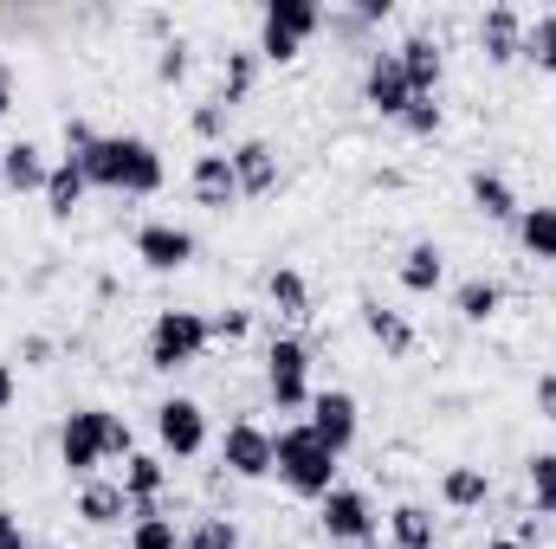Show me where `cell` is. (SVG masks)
<instances>
[{
    "instance_id": "1",
    "label": "cell",
    "mask_w": 556,
    "mask_h": 549,
    "mask_svg": "<svg viewBox=\"0 0 556 549\" xmlns=\"http://www.w3.org/2000/svg\"><path fill=\"white\" fill-rule=\"evenodd\" d=\"M72 162L85 168L91 188H111V194H155L162 175H168L155 142H142V137H91Z\"/></svg>"
},
{
    "instance_id": "2",
    "label": "cell",
    "mask_w": 556,
    "mask_h": 549,
    "mask_svg": "<svg viewBox=\"0 0 556 549\" xmlns=\"http://www.w3.org/2000/svg\"><path fill=\"white\" fill-rule=\"evenodd\" d=\"M273 472L298 491V498H317V505L337 491V452H330L311 426H285V433H278L273 439Z\"/></svg>"
},
{
    "instance_id": "3",
    "label": "cell",
    "mask_w": 556,
    "mask_h": 549,
    "mask_svg": "<svg viewBox=\"0 0 556 549\" xmlns=\"http://www.w3.org/2000/svg\"><path fill=\"white\" fill-rule=\"evenodd\" d=\"M207 343H214V330H207V317H201V310H162V317L149 323V369L175 375V369L201 362V356H207Z\"/></svg>"
},
{
    "instance_id": "4",
    "label": "cell",
    "mask_w": 556,
    "mask_h": 549,
    "mask_svg": "<svg viewBox=\"0 0 556 549\" xmlns=\"http://www.w3.org/2000/svg\"><path fill=\"white\" fill-rule=\"evenodd\" d=\"M111 433H117V413L111 408L65 413V426H59V465H65L72 478H91V472L111 459Z\"/></svg>"
},
{
    "instance_id": "5",
    "label": "cell",
    "mask_w": 556,
    "mask_h": 549,
    "mask_svg": "<svg viewBox=\"0 0 556 549\" xmlns=\"http://www.w3.org/2000/svg\"><path fill=\"white\" fill-rule=\"evenodd\" d=\"M266 388H273V401L285 413L311 408V349L298 336H273V349H266Z\"/></svg>"
},
{
    "instance_id": "6",
    "label": "cell",
    "mask_w": 556,
    "mask_h": 549,
    "mask_svg": "<svg viewBox=\"0 0 556 549\" xmlns=\"http://www.w3.org/2000/svg\"><path fill=\"white\" fill-rule=\"evenodd\" d=\"M317 524H324V537H330V544H356V549H369V537H376V505H369L363 491L337 485V491L324 498Z\"/></svg>"
},
{
    "instance_id": "7",
    "label": "cell",
    "mask_w": 556,
    "mask_h": 549,
    "mask_svg": "<svg viewBox=\"0 0 556 549\" xmlns=\"http://www.w3.org/2000/svg\"><path fill=\"white\" fill-rule=\"evenodd\" d=\"M363 104L376 111V117H408V104H415V91H408V72H402V59L395 52H369V72H363Z\"/></svg>"
},
{
    "instance_id": "8",
    "label": "cell",
    "mask_w": 556,
    "mask_h": 549,
    "mask_svg": "<svg viewBox=\"0 0 556 549\" xmlns=\"http://www.w3.org/2000/svg\"><path fill=\"white\" fill-rule=\"evenodd\" d=\"M155 439H162V452H175V459H194V452L207 446V413H201V401H188V395H168V401L155 408Z\"/></svg>"
},
{
    "instance_id": "9",
    "label": "cell",
    "mask_w": 556,
    "mask_h": 549,
    "mask_svg": "<svg viewBox=\"0 0 556 549\" xmlns=\"http://www.w3.org/2000/svg\"><path fill=\"white\" fill-rule=\"evenodd\" d=\"M337 459L350 452V439H356V426H363V413H356V395L350 388H324V395H311V420H304Z\"/></svg>"
},
{
    "instance_id": "10",
    "label": "cell",
    "mask_w": 556,
    "mask_h": 549,
    "mask_svg": "<svg viewBox=\"0 0 556 549\" xmlns=\"http://www.w3.org/2000/svg\"><path fill=\"white\" fill-rule=\"evenodd\" d=\"M220 465H227L233 478H266V472H273V433L253 426V420H233L227 439H220Z\"/></svg>"
},
{
    "instance_id": "11",
    "label": "cell",
    "mask_w": 556,
    "mask_h": 549,
    "mask_svg": "<svg viewBox=\"0 0 556 549\" xmlns=\"http://www.w3.org/2000/svg\"><path fill=\"white\" fill-rule=\"evenodd\" d=\"M137 259L149 272H181L194 259V233L175 220H149V227H137Z\"/></svg>"
},
{
    "instance_id": "12",
    "label": "cell",
    "mask_w": 556,
    "mask_h": 549,
    "mask_svg": "<svg viewBox=\"0 0 556 549\" xmlns=\"http://www.w3.org/2000/svg\"><path fill=\"white\" fill-rule=\"evenodd\" d=\"M188 188H194V201H201L207 214H227V207L240 201V181H233V162H227V149H207V155H194V175H188Z\"/></svg>"
},
{
    "instance_id": "13",
    "label": "cell",
    "mask_w": 556,
    "mask_h": 549,
    "mask_svg": "<svg viewBox=\"0 0 556 549\" xmlns=\"http://www.w3.org/2000/svg\"><path fill=\"white\" fill-rule=\"evenodd\" d=\"M479 52H485L492 65L525 59V13H518V7H485V13H479Z\"/></svg>"
},
{
    "instance_id": "14",
    "label": "cell",
    "mask_w": 556,
    "mask_h": 549,
    "mask_svg": "<svg viewBox=\"0 0 556 549\" xmlns=\"http://www.w3.org/2000/svg\"><path fill=\"white\" fill-rule=\"evenodd\" d=\"M227 162H233L240 201H260V194H273V188H278V155H273V142L247 137L240 149H227Z\"/></svg>"
},
{
    "instance_id": "15",
    "label": "cell",
    "mask_w": 556,
    "mask_h": 549,
    "mask_svg": "<svg viewBox=\"0 0 556 549\" xmlns=\"http://www.w3.org/2000/svg\"><path fill=\"white\" fill-rule=\"evenodd\" d=\"M395 59H402V72H408V91H415V98H440V72H446V59H440V39L408 33V39L395 46Z\"/></svg>"
},
{
    "instance_id": "16",
    "label": "cell",
    "mask_w": 556,
    "mask_h": 549,
    "mask_svg": "<svg viewBox=\"0 0 556 549\" xmlns=\"http://www.w3.org/2000/svg\"><path fill=\"white\" fill-rule=\"evenodd\" d=\"M46 175H52V162H46L39 142H7V149H0V188H13V194H46Z\"/></svg>"
},
{
    "instance_id": "17",
    "label": "cell",
    "mask_w": 556,
    "mask_h": 549,
    "mask_svg": "<svg viewBox=\"0 0 556 549\" xmlns=\"http://www.w3.org/2000/svg\"><path fill=\"white\" fill-rule=\"evenodd\" d=\"M324 26V7L317 0H266V13H260V33H278V39H311Z\"/></svg>"
},
{
    "instance_id": "18",
    "label": "cell",
    "mask_w": 556,
    "mask_h": 549,
    "mask_svg": "<svg viewBox=\"0 0 556 549\" xmlns=\"http://www.w3.org/2000/svg\"><path fill=\"white\" fill-rule=\"evenodd\" d=\"M85 194H91V181H85V168L65 155V162H52V175H46V214L52 220H72L78 207H85Z\"/></svg>"
},
{
    "instance_id": "19",
    "label": "cell",
    "mask_w": 556,
    "mask_h": 549,
    "mask_svg": "<svg viewBox=\"0 0 556 549\" xmlns=\"http://www.w3.org/2000/svg\"><path fill=\"white\" fill-rule=\"evenodd\" d=\"M356 310H363V330H369V336H376L389 356H408V349H415V323H408L402 310H389L382 297H363Z\"/></svg>"
},
{
    "instance_id": "20",
    "label": "cell",
    "mask_w": 556,
    "mask_h": 549,
    "mask_svg": "<svg viewBox=\"0 0 556 549\" xmlns=\"http://www.w3.org/2000/svg\"><path fill=\"white\" fill-rule=\"evenodd\" d=\"M472 207L485 214V220H518V194H511V181L498 175V168H472Z\"/></svg>"
},
{
    "instance_id": "21",
    "label": "cell",
    "mask_w": 556,
    "mask_h": 549,
    "mask_svg": "<svg viewBox=\"0 0 556 549\" xmlns=\"http://www.w3.org/2000/svg\"><path fill=\"white\" fill-rule=\"evenodd\" d=\"M124 511H130V498H124V485H111V478H85V491H78V518L85 524H124Z\"/></svg>"
},
{
    "instance_id": "22",
    "label": "cell",
    "mask_w": 556,
    "mask_h": 549,
    "mask_svg": "<svg viewBox=\"0 0 556 549\" xmlns=\"http://www.w3.org/2000/svg\"><path fill=\"white\" fill-rule=\"evenodd\" d=\"M440 278H446V253H440L433 240H420V246L402 253V291L427 297V291H440Z\"/></svg>"
},
{
    "instance_id": "23",
    "label": "cell",
    "mask_w": 556,
    "mask_h": 549,
    "mask_svg": "<svg viewBox=\"0 0 556 549\" xmlns=\"http://www.w3.org/2000/svg\"><path fill=\"white\" fill-rule=\"evenodd\" d=\"M117 485H124L130 511H155V491H162V459H149V452H130Z\"/></svg>"
},
{
    "instance_id": "24",
    "label": "cell",
    "mask_w": 556,
    "mask_h": 549,
    "mask_svg": "<svg viewBox=\"0 0 556 549\" xmlns=\"http://www.w3.org/2000/svg\"><path fill=\"white\" fill-rule=\"evenodd\" d=\"M440 498H446L453 511H479V505L492 498V478H485V465H453V472L440 478Z\"/></svg>"
},
{
    "instance_id": "25",
    "label": "cell",
    "mask_w": 556,
    "mask_h": 549,
    "mask_svg": "<svg viewBox=\"0 0 556 549\" xmlns=\"http://www.w3.org/2000/svg\"><path fill=\"white\" fill-rule=\"evenodd\" d=\"M498 304H505L498 278H466V284L453 291V310H459L466 323H492V317H498Z\"/></svg>"
},
{
    "instance_id": "26",
    "label": "cell",
    "mask_w": 556,
    "mask_h": 549,
    "mask_svg": "<svg viewBox=\"0 0 556 549\" xmlns=\"http://www.w3.org/2000/svg\"><path fill=\"white\" fill-rule=\"evenodd\" d=\"M518 246L531 259H556V207H518Z\"/></svg>"
},
{
    "instance_id": "27",
    "label": "cell",
    "mask_w": 556,
    "mask_h": 549,
    "mask_svg": "<svg viewBox=\"0 0 556 549\" xmlns=\"http://www.w3.org/2000/svg\"><path fill=\"white\" fill-rule=\"evenodd\" d=\"M389 537H395V549H433V511L427 505H395Z\"/></svg>"
},
{
    "instance_id": "28",
    "label": "cell",
    "mask_w": 556,
    "mask_h": 549,
    "mask_svg": "<svg viewBox=\"0 0 556 549\" xmlns=\"http://www.w3.org/2000/svg\"><path fill=\"white\" fill-rule=\"evenodd\" d=\"M253 78H260V46H253V52H227V72H220V104L233 111V104L253 91Z\"/></svg>"
},
{
    "instance_id": "29",
    "label": "cell",
    "mask_w": 556,
    "mask_h": 549,
    "mask_svg": "<svg viewBox=\"0 0 556 549\" xmlns=\"http://www.w3.org/2000/svg\"><path fill=\"white\" fill-rule=\"evenodd\" d=\"M266 291H273V304L285 310V317H311V284H304V272L278 266V272L266 278Z\"/></svg>"
},
{
    "instance_id": "30",
    "label": "cell",
    "mask_w": 556,
    "mask_h": 549,
    "mask_svg": "<svg viewBox=\"0 0 556 549\" xmlns=\"http://www.w3.org/2000/svg\"><path fill=\"white\" fill-rule=\"evenodd\" d=\"M525 59H531L538 72H556V13L525 20Z\"/></svg>"
},
{
    "instance_id": "31",
    "label": "cell",
    "mask_w": 556,
    "mask_h": 549,
    "mask_svg": "<svg viewBox=\"0 0 556 549\" xmlns=\"http://www.w3.org/2000/svg\"><path fill=\"white\" fill-rule=\"evenodd\" d=\"M525 478H531L538 518H556V452H531V459H525Z\"/></svg>"
},
{
    "instance_id": "32",
    "label": "cell",
    "mask_w": 556,
    "mask_h": 549,
    "mask_svg": "<svg viewBox=\"0 0 556 549\" xmlns=\"http://www.w3.org/2000/svg\"><path fill=\"white\" fill-rule=\"evenodd\" d=\"M130 549H181L175 518H162V511H137V524H130Z\"/></svg>"
},
{
    "instance_id": "33",
    "label": "cell",
    "mask_w": 556,
    "mask_h": 549,
    "mask_svg": "<svg viewBox=\"0 0 556 549\" xmlns=\"http://www.w3.org/2000/svg\"><path fill=\"white\" fill-rule=\"evenodd\" d=\"M181 549H240V524H233V518H201V524L181 537Z\"/></svg>"
},
{
    "instance_id": "34",
    "label": "cell",
    "mask_w": 556,
    "mask_h": 549,
    "mask_svg": "<svg viewBox=\"0 0 556 549\" xmlns=\"http://www.w3.org/2000/svg\"><path fill=\"white\" fill-rule=\"evenodd\" d=\"M402 124H408V137H440V124H446V111H440V98H415Z\"/></svg>"
},
{
    "instance_id": "35",
    "label": "cell",
    "mask_w": 556,
    "mask_h": 549,
    "mask_svg": "<svg viewBox=\"0 0 556 549\" xmlns=\"http://www.w3.org/2000/svg\"><path fill=\"white\" fill-rule=\"evenodd\" d=\"M155 78H162V85H181V78H188V46H181V39H168V46L155 52Z\"/></svg>"
},
{
    "instance_id": "36",
    "label": "cell",
    "mask_w": 556,
    "mask_h": 549,
    "mask_svg": "<svg viewBox=\"0 0 556 549\" xmlns=\"http://www.w3.org/2000/svg\"><path fill=\"white\" fill-rule=\"evenodd\" d=\"M207 330H214L220 343H240V336L253 330V310H220V317H207Z\"/></svg>"
},
{
    "instance_id": "37",
    "label": "cell",
    "mask_w": 556,
    "mask_h": 549,
    "mask_svg": "<svg viewBox=\"0 0 556 549\" xmlns=\"http://www.w3.org/2000/svg\"><path fill=\"white\" fill-rule=\"evenodd\" d=\"M188 124H194V137H220V130H227V104H220V98H214V104H201V111H194V117H188Z\"/></svg>"
},
{
    "instance_id": "38",
    "label": "cell",
    "mask_w": 556,
    "mask_h": 549,
    "mask_svg": "<svg viewBox=\"0 0 556 549\" xmlns=\"http://www.w3.org/2000/svg\"><path fill=\"white\" fill-rule=\"evenodd\" d=\"M0 549H33V537H26V524H20L13 511H0Z\"/></svg>"
},
{
    "instance_id": "39",
    "label": "cell",
    "mask_w": 556,
    "mask_h": 549,
    "mask_svg": "<svg viewBox=\"0 0 556 549\" xmlns=\"http://www.w3.org/2000/svg\"><path fill=\"white\" fill-rule=\"evenodd\" d=\"M91 137H98V130H91L85 117H65V149H72V155H78V149H85Z\"/></svg>"
},
{
    "instance_id": "40",
    "label": "cell",
    "mask_w": 556,
    "mask_h": 549,
    "mask_svg": "<svg viewBox=\"0 0 556 549\" xmlns=\"http://www.w3.org/2000/svg\"><path fill=\"white\" fill-rule=\"evenodd\" d=\"M538 413L556 420V369H551V375H538Z\"/></svg>"
},
{
    "instance_id": "41",
    "label": "cell",
    "mask_w": 556,
    "mask_h": 549,
    "mask_svg": "<svg viewBox=\"0 0 556 549\" xmlns=\"http://www.w3.org/2000/svg\"><path fill=\"white\" fill-rule=\"evenodd\" d=\"M13 395H20V375H13V362H0V413L13 408Z\"/></svg>"
},
{
    "instance_id": "42",
    "label": "cell",
    "mask_w": 556,
    "mask_h": 549,
    "mask_svg": "<svg viewBox=\"0 0 556 549\" xmlns=\"http://www.w3.org/2000/svg\"><path fill=\"white\" fill-rule=\"evenodd\" d=\"M46 356H52V343H46V336H26V343H20V362H46Z\"/></svg>"
},
{
    "instance_id": "43",
    "label": "cell",
    "mask_w": 556,
    "mask_h": 549,
    "mask_svg": "<svg viewBox=\"0 0 556 549\" xmlns=\"http://www.w3.org/2000/svg\"><path fill=\"white\" fill-rule=\"evenodd\" d=\"M7 104H13V72L0 65V117H7Z\"/></svg>"
},
{
    "instance_id": "44",
    "label": "cell",
    "mask_w": 556,
    "mask_h": 549,
    "mask_svg": "<svg viewBox=\"0 0 556 549\" xmlns=\"http://www.w3.org/2000/svg\"><path fill=\"white\" fill-rule=\"evenodd\" d=\"M485 549H525V544H518V537H492Z\"/></svg>"
},
{
    "instance_id": "45",
    "label": "cell",
    "mask_w": 556,
    "mask_h": 549,
    "mask_svg": "<svg viewBox=\"0 0 556 549\" xmlns=\"http://www.w3.org/2000/svg\"><path fill=\"white\" fill-rule=\"evenodd\" d=\"M46 549H59V544H46Z\"/></svg>"
}]
</instances>
